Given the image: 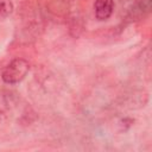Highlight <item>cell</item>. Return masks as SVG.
<instances>
[{"mask_svg":"<svg viewBox=\"0 0 152 152\" xmlns=\"http://www.w3.org/2000/svg\"><path fill=\"white\" fill-rule=\"evenodd\" d=\"M28 71H30L28 62L23 58H15L6 65V68L1 74V77L2 81L7 84H15L21 82Z\"/></svg>","mask_w":152,"mask_h":152,"instance_id":"cell-1","label":"cell"},{"mask_svg":"<svg viewBox=\"0 0 152 152\" xmlns=\"http://www.w3.org/2000/svg\"><path fill=\"white\" fill-rule=\"evenodd\" d=\"M95 17L99 20H107L114 11V0H96L94 4Z\"/></svg>","mask_w":152,"mask_h":152,"instance_id":"cell-2","label":"cell"},{"mask_svg":"<svg viewBox=\"0 0 152 152\" xmlns=\"http://www.w3.org/2000/svg\"><path fill=\"white\" fill-rule=\"evenodd\" d=\"M13 2L11 0H0V19L8 17L13 12Z\"/></svg>","mask_w":152,"mask_h":152,"instance_id":"cell-3","label":"cell"}]
</instances>
